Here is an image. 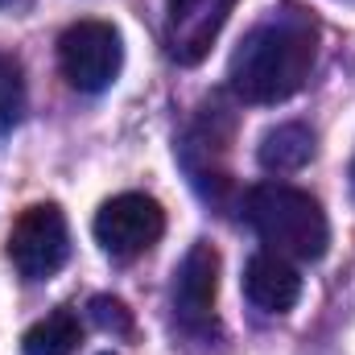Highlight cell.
<instances>
[{"mask_svg": "<svg viewBox=\"0 0 355 355\" xmlns=\"http://www.w3.org/2000/svg\"><path fill=\"white\" fill-rule=\"evenodd\" d=\"M318 54V29L302 12H272L227 62V87L244 103H285L306 87Z\"/></svg>", "mask_w": 355, "mask_h": 355, "instance_id": "1", "label": "cell"}, {"mask_svg": "<svg viewBox=\"0 0 355 355\" xmlns=\"http://www.w3.org/2000/svg\"><path fill=\"white\" fill-rule=\"evenodd\" d=\"M244 219L261 236L265 252L285 261H322L331 248V223L314 194L285 186V182H257L244 194Z\"/></svg>", "mask_w": 355, "mask_h": 355, "instance_id": "2", "label": "cell"}, {"mask_svg": "<svg viewBox=\"0 0 355 355\" xmlns=\"http://www.w3.org/2000/svg\"><path fill=\"white\" fill-rule=\"evenodd\" d=\"M58 67L75 91L99 95L120 79L124 67V37L112 21H75L58 37Z\"/></svg>", "mask_w": 355, "mask_h": 355, "instance_id": "3", "label": "cell"}, {"mask_svg": "<svg viewBox=\"0 0 355 355\" xmlns=\"http://www.w3.org/2000/svg\"><path fill=\"white\" fill-rule=\"evenodd\" d=\"M8 261L25 281H50L71 261V227L58 202H33L8 232Z\"/></svg>", "mask_w": 355, "mask_h": 355, "instance_id": "4", "label": "cell"}, {"mask_svg": "<svg viewBox=\"0 0 355 355\" xmlns=\"http://www.w3.org/2000/svg\"><path fill=\"white\" fill-rule=\"evenodd\" d=\"M95 244L116 257V261H132V257H145L162 236H166V211L153 194H141V190H124L116 198H107L99 211H95Z\"/></svg>", "mask_w": 355, "mask_h": 355, "instance_id": "5", "label": "cell"}, {"mask_svg": "<svg viewBox=\"0 0 355 355\" xmlns=\"http://www.w3.org/2000/svg\"><path fill=\"white\" fill-rule=\"evenodd\" d=\"M236 0H166V46L178 67H198L227 25Z\"/></svg>", "mask_w": 355, "mask_h": 355, "instance_id": "6", "label": "cell"}, {"mask_svg": "<svg viewBox=\"0 0 355 355\" xmlns=\"http://www.w3.org/2000/svg\"><path fill=\"white\" fill-rule=\"evenodd\" d=\"M215 297H219V252L198 240L190 244V252L182 257L174 272V310L190 331L211 327L215 318Z\"/></svg>", "mask_w": 355, "mask_h": 355, "instance_id": "7", "label": "cell"}, {"mask_svg": "<svg viewBox=\"0 0 355 355\" xmlns=\"http://www.w3.org/2000/svg\"><path fill=\"white\" fill-rule=\"evenodd\" d=\"M244 297L265 314H289L302 297V272L277 252H257L244 265Z\"/></svg>", "mask_w": 355, "mask_h": 355, "instance_id": "8", "label": "cell"}, {"mask_svg": "<svg viewBox=\"0 0 355 355\" xmlns=\"http://www.w3.org/2000/svg\"><path fill=\"white\" fill-rule=\"evenodd\" d=\"M310 157H314V132L297 120L268 128L257 145V162L265 174H297L302 166H310Z\"/></svg>", "mask_w": 355, "mask_h": 355, "instance_id": "9", "label": "cell"}, {"mask_svg": "<svg viewBox=\"0 0 355 355\" xmlns=\"http://www.w3.org/2000/svg\"><path fill=\"white\" fill-rule=\"evenodd\" d=\"M79 347H83V322H79V314L71 306L37 318L21 339L25 355H75Z\"/></svg>", "mask_w": 355, "mask_h": 355, "instance_id": "10", "label": "cell"}, {"mask_svg": "<svg viewBox=\"0 0 355 355\" xmlns=\"http://www.w3.org/2000/svg\"><path fill=\"white\" fill-rule=\"evenodd\" d=\"M25 116V71L12 54H0V137L12 132Z\"/></svg>", "mask_w": 355, "mask_h": 355, "instance_id": "11", "label": "cell"}, {"mask_svg": "<svg viewBox=\"0 0 355 355\" xmlns=\"http://www.w3.org/2000/svg\"><path fill=\"white\" fill-rule=\"evenodd\" d=\"M91 322L107 335H132V310L120 302V297H107V293H95L91 297Z\"/></svg>", "mask_w": 355, "mask_h": 355, "instance_id": "12", "label": "cell"}, {"mask_svg": "<svg viewBox=\"0 0 355 355\" xmlns=\"http://www.w3.org/2000/svg\"><path fill=\"white\" fill-rule=\"evenodd\" d=\"M8 4H12V0H0V8H8Z\"/></svg>", "mask_w": 355, "mask_h": 355, "instance_id": "13", "label": "cell"}, {"mask_svg": "<svg viewBox=\"0 0 355 355\" xmlns=\"http://www.w3.org/2000/svg\"><path fill=\"white\" fill-rule=\"evenodd\" d=\"M99 355H112V352H99Z\"/></svg>", "mask_w": 355, "mask_h": 355, "instance_id": "14", "label": "cell"}, {"mask_svg": "<svg viewBox=\"0 0 355 355\" xmlns=\"http://www.w3.org/2000/svg\"><path fill=\"white\" fill-rule=\"evenodd\" d=\"M352 178H355V166H352Z\"/></svg>", "mask_w": 355, "mask_h": 355, "instance_id": "15", "label": "cell"}]
</instances>
